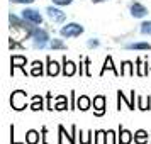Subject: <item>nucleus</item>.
<instances>
[{"label": "nucleus", "mask_w": 151, "mask_h": 144, "mask_svg": "<svg viewBox=\"0 0 151 144\" xmlns=\"http://www.w3.org/2000/svg\"><path fill=\"white\" fill-rule=\"evenodd\" d=\"M63 73H65V76H73L76 73V64L65 58V61H63Z\"/></svg>", "instance_id": "nucleus-8"}, {"label": "nucleus", "mask_w": 151, "mask_h": 144, "mask_svg": "<svg viewBox=\"0 0 151 144\" xmlns=\"http://www.w3.org/2000/svg\"><path fill=\"white\" fill-rule=\"evenodd\" d=\"M31 36H32V39H34V46L36 48H44L46 46V42L49 39V34L44 31V29H31Z\"/></svg>", "instance_id": "nucleus-2"}, {"label": "nucleus", "mask_w": 151, "mask_h": 144, "mask_svg": "<svg viewBox=\"0 0 151 144\" xmlns=\"http://www.w3.org/2000/svg\"><path fill=\"white\" fill-rule=\"evenodd\" d=\"M51 48L53 49H65V44H63L60 39H53V41H51Z\"/></svg>", "instance_id": "nucleus-24"}, {"label": "nucleus", "mask_w": 151, "mask_h": 144, "mask_svg": "<svg viewBox=\"0 0 151 144\" xmlns=\"http://www.w3.org/2000/svg\"><path fill=\"white\" fill-rule=\"evenodd\" d=\"M137 107L141 110L150 109V97H148V98H146V97H139V98H137Z\"/></svg>", "instance_id": "nucleus-18"}, {"label": "nucleus", "mask_w": 151, "mask_h": 144, "mask_svg": "<svg viewBox=\"0 0 151 144\" xmlns=\"http://www.w3.org/2000/svg\"><path fill=\"white\" fill-rule=\"evenodd\" d=\"M88 134H90V132H87V134H83V137H82V144H88V143H90Z\"/></svg>", "instance_id": "nucleus-28"}, {"label": "nucleus", "mask_w": 151, "mask_h": 144, "mask_svg": "<svg viewBox=\"0 0 151 144\" xmlns=\"http://www.w3.org/2000/svg\"><path fill=\"white\" fill-rule=\"evenodd\" d=\"M119 134H121V136H119V141H117V143H121V144H129V143H131L132 134H131L129 130L121 129V132H119Z\"/></svg>", "instance_id": "nucleus-13"}, {"label": "nucleus", "mask_w": 151, "mask_h": 144, "mask_svg": "<svg viewBox=\"0 0 151 144\" xmlns=\"http://www.w3.org/2000/svg\"><path fill=\"white\" fill-rule=\"evenodd\" d=\"M92 2H93V4H99V2H104V0H92Z\"/></svg>", "instance_id": "nucleus-30"}, {"label": "nucleus", "mask_w": 151, "mask_h": 144, "mask_svg": "<svg viewBox=\"0 0 151 144\" xmlns=\"http://www.w3.org/2000/svg\"><path fill=\"white\" fill-rule=\"evenodd\" d=\"M82 32H83V27L80 24H76V22L66 24V26L60 31V34H61L63 37H76V36H80Z\"/></svg>", "instance_id": "nucleus-3"}, {"label": "nucleus", "mask_w": 151, "mask_h": 144, "mask_svg": "<svg viewBox=\"0 0 151 144\" xmlns=\"http://www.w3.org/2000/svg\"><path fill=\"white\" fill-rule=\"evenodd\" d=\"M32 110H41L42 109V98L41 97H34L32 98V105H31Z\"/></svg>", "instance_id": "nucleus-20"}, {"label": "nucleus", "mask_w": 151, "mask_h": 144, "mask_svg": "<svg viewBox=\"0 0 151 144\" xmlns=\"http://www.w3.org/2000/svg\"><path fill=\"white\" fill-rule=\"evenodd\" d=\"M137 64H139V68H137V73H139L141 76H144V75H146V66H144L143 63H141V59L137 61Z\"/></svg>", "instance_id": "nucleus-25"}, {"label": "nucleus", "mask_w": 151, "mask_h": 144, "mask_svg": "<svg viewBox=\"0 0 151 144\" xmlns=\"http://www.w3.org/2000/svg\"><path fill=\"white\" fill-rule=\"evenodd\" d=\"M22 19L31 22V24H41L42 22L41 14H39L37 10H34V9H26V10H22Z\"/></svg>", "instance_id": "nucleus-4"}, {"label": "nucleus", "mask_w": 151, "mask_h": 144, "mask_svg": "<svg viewBox=\"0 0 151 144\" xmlns=\"http://www.w3.org/2000/svg\"><path fill=\"white\" fill-rule=\"evenodd\" d=\"M131 15L132 17H144V15L148 14V9L144 7V5H141V4H137V2H134L132 5H131Z\"/></svg>", "instance_id": "nucleus-6"}, {"label": "nucleus", "mask_w": 151, "mask_h": 144, "mask_svg": "<svg viewBox=\"0 0 151 144\" xmlns=\"http://www.w3.org/2000/svg\"><path fill=\"white\" fill-rule=\"evenodd\" d=\"M127 49H141V51H146V49H151V44L148 42H131L126 46Z\"/></svg>", "instance_id": "nucleus-16"}, {"label": "nucleus", "mask_w": 151, "mask_h": 144, "mask_svg": "<svg viewBox=\"0 0 151 144\" xmlns=\"http://www.w3.org/2000/svg\"><path fill=\"white\" fill-rule=\"evenodd\" d=\"M76 107H78L80 110H88L90 109V98L85 97V95H82L78 100H76Z\"/></svg>", "instance_id": "nucleus-12"}, {"label": "nucleus", "mask_w": 151, "mask_h": 144, "mask_svg": "<svg viewBox=\"0 0 151 144\" xmlns=\"http://www.w3.org/2000/svg\"><path fill=\"white\" fill-rule=\"evenodd\" d=\"M134 141H136L137 144H146L148 143V132L146 130H137L136 134H134Z\"/></svg>", "instance_id": "nucleus-14"}, {"label": "nucleus", "mask_w": 151, "mask_h": 144, "mask_svg": "<svg viewBox=\"0 0 151 144\" xmlns=\"http://www.w3.org/2000/svg\"><path fill=\"white\" fill-rule=\"evenodd\" d=\"M121 75H124V76H132V75H134V69H132V63H131V61H124V63H122V69H121Z\"/></svg>", "instance_id": "nucleus-15"}, {"label": "nucleus", "mask_w": 151, "mask_h": 144, "mask_svg": "<svg viewBox=\"0 0 151 144\" xmlns=\"http://www.w3.org/2000/svg\"><path fill=\"white\" fill-rule=\"evenodd\" d=\"M10 2H14V4H32L34 0H10Z\"/></svg>", "instance_id": "nucleus-27"}, {"label": "nucleus", "mask_w": 151, "mask_h": 144, "mask_svg": "<svg viewBox=\"0 0 151 144\" xmlns=\"http://www.w3.org/2000/svg\"><path fill=\"white\" fill-rule=\"evenodd\" d=\"M105 69H112V71H114V75H119V71H117V69L114 68V63H112V58H110V56H107V59H105V63H104V69H102V73L105 71Z\"/></svg>", "instance_id": "nucleus-19"}, {"label": "nucleus", "mask_w": 151, "mask_h": 144, "mask_svg": "<svg viewBox=\"0 0 151 144\" xmlns=\"http://www.w3.org/2000/svg\"><path fill=\"white\" fill-rule=\"evenodd\" d=\"M56 110H65L66 109V98L65 97H58V103H56Z\"/></svg>", "instance_id": "nucleus-23"}, {"label": "nucleus", "mask_w": 151, "mask_h": 144, "mask_svg": "<svg viewBox=\"0 0 151 144\" xmlns=\"http://www.w3.org/2000/svg\"><path fill=\"white\" fill-rule=\"evenodd\" d=\"M93 107H95V114L97 115H102L105 112V97L99 95L93 98Z\"/></svg>", "instance_id": "nucleus-7"}, {"label": "nucleus", "mask_w": 151, "mask_h": 144, "mask_svg": "<svg viewBox=\"0 0 151 144\" xmlns=\"http://www.w3.org/2000/svg\"><path fill=\"white\" fill-rule=\"evenodd\" d=\"M141 32H143L144 36H146V34L151 36V21L143 22V24H141Z\"/></svg>", "instance_id": "nucleus-22"}, {"label": "nucleus", "mask_w": 151, "mask_h": 144, "mask_svg": "<svg viewBox=\"0 0 151 144\" xmlns=\"http://www.w3.org/2000/svg\"><path fill=\"white\" fill-rule=\"evenodd\" d=\"M46 12H48V15L53 19L55 22H65V19H66V15H65V12H61L60 9H55V7H48L46 9Z\"/></svg>", "instance_id": "nucleus-5"}, {"label": "nucleus", "mask_w": 151, "mask_h": 144, "mask_svg": "<svg viewBox=\"0 0 151 144\" xmlns=\"http://www.w3.org/2000/svg\"><path fill=\"white\" fill-rule=\"evenodd\" d=\"M99 46V41L97 39H92V41H88V48H97Z\"/></svg>", "instance_id": "nucleus-29"}, {"label": "nucleus", "mask_w": 151, "mask_h": 144, "mask_svg": "<svg viewBox=\"0 0 151 144\" xmlns=\"http://www.w3.org/2000/svg\"><path fill=\"white\" fill-rule=\"evenodd\" d=\"M27 95L22 92V90H17V92H14L12 93V97H10V105H12V109L15 110H22L27 107Z\"/></svg>", "instance_id": "nucleus-1"}, {"label": "nucleus", "mask_w": 151, "mask_h": 144, "mask_svg": "<svg viewBox=\"0 0 151 144\" xmlns=\"http://www.w3.org/2000/svg\"><path fill=\"white\" fill-rule=\"evenodd\" d=\"M26 143L27 144H37L39 143V132H37V130H27V134H26Z\"/></svg>", "instance_id": "nucleus-10"}, {"label": "nucleus", "mask_w": 151, "mask_h": 144, "mask_svg": "<svg viewBox=\"0 0 151 144\" xmlns=\"http://www.w3.org/2000/svg\"><path fill=\"white\" fill-rule=\"evenodd\" d=\"M53 4H56V5H70L71 0H53Z\"/></svg>", "instance_id": "nucleus-26"}, {"label": "nucleus", "mask_w": 151, "mask_h": 144, "mask_svg": "<svg viewBox=\"0 0 151 144\" xmlns=\"http://www.w3.org/2000/svg\"><path fill=\"white\" fill-rule=\"evenodd\" d=\"M10 64H12V68H22L24 69V66H26V58H24V56H12Z\"/></svg>", "instance_id": "nucleus-11"}, {"label": "nucleus", "mask_w": 151, "mask_h": 144, "mask_svg": "<svg viewBox=\"0 0 151 144\" xmlns=\"http://www.w3.org/2000/svg\"><path fill=\"white\" fill-rule=\"evenodd\" d=\"M31 75H32V76H41V75H42V64H41L39 61H34V63H32Z\"/></svg>", "instance_id": "nucleus-17"}, {"label": "nucleus", "mask_w": 151, "mask_h": 144, "mask_svg": "<svg viewBox=\"0 0 151 144\" xmlns=\"http://www.w3.org/2000/svg\"><path fill=\"white\" fill-rule=\"evenodd\" d=\"M58 73H60V64L56 61H51V58H48V75L56 76Z\"/></svg>", "instance_id": "nucleus-9"}, {"label": "nucleus", "mask_w": 151, "mask_h": 144, "mask_svg": "<svg viewBox=\"0 0 151 144\" xmlns=\"http://www.w3.org/2000/svg\"><path fill=\"white\" fill-rule=\"evenodd\" d=\"M104 143H107V132H104V130H99V132H97L95 144H104Z\"/></svg>", "instance_id": "nucleus-21"}]
</instances>
